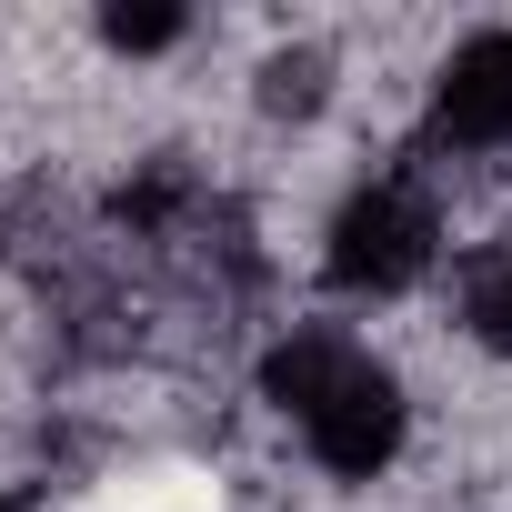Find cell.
<instances>
[{
  "mask_svg": "<svg viewBox=\"0 0 512 512\" xmlns=\"http://www.w3.org/2000/svg\"><path fill=\"white\" fill-rule=\"evenodd\" d=\"M312 101H322V51L272 61V111H312Z\"/></svg>",
  "mask_w": 512,
  "mask_h": 512,
  "instance_id": "cell-7",
  "label": "cell"
},
{
  "mask_svg": "<svg viewBox=\"0 0 512 512\" xmlns=\"http://www.w3.org/2000/svg\"><path fill=\"white\" fill-rule=\"evenodd\" d=\"M302 432H312L322 472L372 482V472L402 452V392H392V372H372V362H362V372H352V382H342V392H332V402H322Z\"/></svg>",
  "mask_w": 512,
  "mask_h": 512,
  "instance_id": "cell-2",
  "label": "cell"
},
{
  "mask_svg": "<svg viewBox=\"0 0 512 512\" xmlns=\"http://www.w3.org/2000/svg\"><path fill=\"white\" fill-rule=\"evenodd\" d=\"M0 512H31V502H21V492H0Z\"/></svg>",
  "mask_w": 512,
  "mask_h": 512,
  "instance_id": "cell-8",
  "label": "cell"
},
{
  "mask_svg": "<svg viewBox=\"0 0 512 512\" xmlns=\"http://www.w3.org/2000/svg\"><path fill=\"white\" fill-rule=\"evenodd\" d=\"M352 372H362V352H352L342 332H292V342H272V362H262V392H272L282 412H302V422H312V412H322V402H332Z\"/></svg>",
  "mask_w": 512,
  "mask_h": 512,
  "instance_id": "cell-4",
  "label": "cell"
},
{
  "mask_svg": "<svg viewBox=\"0 0 512 512\" xmlns=\"http://www.w3.org/2000/svg\"><path fill=\"white\" fill-rule=\"evenodd\" d=\"M462 312H472V332H482L492 352H512V251L472 262V282H462Z\"/></svg>",
  "mask_w": 512,
  "mask_h": 512,
  "instance_id": "cell-5",
  "label": "cell"
},
{
  "mask_svg": "<svg viewBox=\"0 0 512 512\" xmlns=\"http://www.w3.org/2000/svg\"><path fill=\"white\" fill-rule=\"evenodd\" d=\"M442 131L452 141H512V31H482L442 71Z\"/></svg>",
  "mask_w": 512,
  "mask_h": 512,
  "instance_id": "cell-3",
  "label": "cell"
},
{
  "mask_svg": "<svg viewBox=\"0 0 512 512\" xmlns=\"http://www.w3.org/2000/svg\"><path fill=\"white\" fill-rule=\"evenodd\" d=\"M332 282L342 292H412L422 272H432V211H422V191H402V181H382V191H362L342 221H332Z\"/></svg>",
  "mask_w": 512,
  "mask_h": 512,
  "instance_id": "cell-1",
  "label": "cell"
},
{
  "mask_svg": "<svg viewBox=\"0 0 512 512\" xmlns=\"http://www.w3.org/2000/svg\"><path fill=\"white\" fill-rule=\"evenodd\" d=\"M101 31H111V51H171L181 41V11H111Z\"/></svg>",
  "mask_w": 512,
  "mask_h": 512,
  "instance_id": "cell-6",
  "label": "cell"
}]
</instances>
